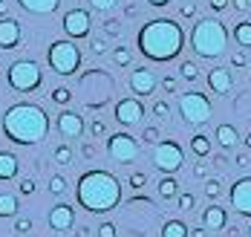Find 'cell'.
I'll list each match as a JSON object with an SVG mask.
<instances>
[{
	"label": "cell",
	"instance_id": "obj_39",
	"mask_svg": "<svg viewBox=\"0 0 251 237\" xmlns=\"http://www.w3.org/2000/svg\"><path fill=\"white\" fill-rule=\"evenodd\" d=\"M194 206H197L194 194H179V209H182V211H191Z\"/></svg>",
	"mask_w": 251,
	"mask_h": 237
},
{
	"label": "cell",
	"instance_id": "obj_30",
	"mask_svg": "<svg viewBox=\"0 0 251 237\" xmlns=\"http://www.w3.org/2000/svg\"><path fill=\"white\" fill-rule=\"evenodd\" d=\"M130 61H133V53L127 47H116L113 50V64L116 67H130Z\"/></svg>",
	"mask_w": 251,
	"mask_h": 237
},
{
	"label": "cell",
	"instance_id": "obj_4",
	"mask_svg": "<svg viewBox=\"0 0 251 237\" xmlns=\"http://www.w3.org/2000/svg\"><path fill=\"white\" fill-rule=\"evenodd\" d=\"M228 47V29L217 18H200L191 29V50L200 58H220Z\"/></svg>",
	"mask_w": 251,
	"mask_h": 237
},
{
	"label": "cell",
	"instance_id": "obj_29",
	"mask_svg": "<svg viewBox=\"0 0 251 237\" xmlns=\"http://www.w3.org/2000/svg\"><path fill=\"white\" fill-rule=\"evenodd\" d=\"M52 157H55L58 165H73V148L64 142V145H58V148H55V154H52Z\"/></svg>",
	"mask_w": 251,
	"mask_h": 237
},
{
	"label": "cell",
	"instance_id": "obj_37",
	"mask_svg": "<svg viewBox=\"0 0 251 237\" xmlns=\"http://www.w3.org/2000/svg\"><path fill=\"white\" fill-rule=\"evenodd\" d=\"M153 116H156V119H168V116H171V105H168V102H156V105H153Z\"/></svg>",
	"mask_w": 251,
	"mask_h": 237
},
{
	"label": "cell",
	"instance_id": "obj_40",
	"mask_svg": "<svg viewBox=\"0 0 251 237\" xmlns=\"http://www.w3.org/2000/svg\"><path fill=\"white\" fill-rule=\"evenodd\" d=\"M142 142H145V145H156V142H159V131H156V128H145Z\"/></svg>",
	"mask_w": 251,
	"mask_h": 237
},
{
	"label": "cell",
	"instance_id": "obj_58",
	"mask_svg": "<svg viewBox=\"0 0 251 237\" xmlns=\"http://www.w3.org/2000/svg\"><path fill=\"white\" fill-rule=\"evenodd\" d=\"M136 12H139V9H136V6H133V3H130V6H127V9H125V15H127V18H133V15H136Z\"/></svg>",
	"mask_w": 251,
	"mask_h": 237
},
{
	"label": "cell",
	"instance_id": "obj_14",
	"mask_svg": "<svg viewBox=\"0 0 251 237\" xmlns=\"http://www.w3.org/2000/svg\"><path fill=\"white\" fill-rule=\"evenodd\" d=\"M55 128L64 139H78L84 133V116L75 110H61L58 119H55Z\"/></svg>",
	"mask_w": 251,
	"mask_h": 237
},
{
	"label": "cell",
	"instance_id": "obj_13",
	"mask_svg": "<svg viewBox=\"0 0 251 237\" xmlns=\"http://www.w3.org/2000/svg\"><path fill=\"white\" fill-rule=\"evenodd\" d=\"M156 76H153L151 67H136L133 73H130V90L139 96V99H145V96H153L156 93Z\"/></svg>",
	"mask_w": 251,
	"mask_h": 237
},
{
	"label": "cell",
	"instance_id": "obj_17",
	"mask_svg": "<svg viewBox=\"0 0 251 237\" xmlns=\"http://www.w3.org/2000/svg\"><path fill=\"white\" fill-rule=\"evenodd\" d=\"M208 87H211V93H217V96H228V93L234 90V76H231V70H228V67H214V70L208 73Z\"/></svg>",
	"mask_w": 251,
	"mask_h": 237
},
{
	"label": "cell",
	"instance_id": "obj_26",
	"mask_svg": "<svg viewBox=\"0 0 251 237\" xmlns=\"http://www.w3.org/2000/svg\"><path fill=\"white\" fill-rule=\"evenodd\" d=\"M188 226L182 223V220H168L165 226H162V237H188Z\"/></svg>",
	"mask_w": 251,
	"mask_h": 237
},
{
	"label": "cell",
	"instance_id": "obj_23",
	"mask_svg": "<svg viewBox=\"0 0 251 237\" xmlns=\"http://www.w3.org/2000/svg\"><path fill=\"white\" fill-rule=\"evenodd\" d=\"M191 154L200 157V159L211 157V139H208L205 133H194V136H191Z\"/></svg>",
	"mask_w": 251,
	"mask_h": 237
},
{
	"label": "cell",
	"instance_id": "obj_1",
	"mask_svg": "<svg viewBox=\"0 0 251 237\" xmlns=\"http://www.w3.org/2000/svg\"><path fill=\"white\" fill-rule=\"evenodd\" d=\"M136 47L148 61L168 64L182 55L185 50V32L174 18H153L136 35Z\"/></svg>",
	"mask_w": 251,
	"mask_h": 237
},
{
	"label": "cell",
	"instance_id": "obj_48",
	"mask_svg": "<svg viewBox=\"0 0 251 237\" xmlns=\"http://www.w3.org/2000/svg\"><path fill=\"white\" fill-rule=\"evenodd\" d=\"M208 6H211L214 12H226L231 3H228V0H208Z\"/></svg>",
	"mask_w": 251,
	"mask_h": 237
},
{
	"label": "cell",
	"instance_id": "obj_51",
	"mask_svg": "<svg viewBox=\"0 0 251 237\" xmlns=\"http://www.w3.org/2000/svg\"><path fill=\"white\" fill-rule=\"evenodd\" d=\"M226 235L228 237H240V226H234V223H231V226H226Z\"/></svg>",
	"mask_w": 251,
	"mask_h": 237
},
{
	"label": "cell",
	"instance_id": "obj_38",
	"mask_svg": "<svg viewBox=\"0 0 251 237\" xmlns=\"http://www.w3.org/2000/svg\"><path fill=\"white\" fill-rule=\"evenodd\" d=\"M116 3H119V0H90V6H93L96 12H110Z\"/></svg>",
	"mask_w": 251,
	"mask_h": 237
},
{
	"label": "cell",
	"instance_id": "obj_18",
	"mask_svg": "<svg viewBox=\"0 0 251 237\" xmlns=\"http://www.w3.org/2000/svg\"><path fill=\"white\" fill-rule=\"evenodd\" d=\"M228 226V211L223 206H208V209H202V229L205 232H223Z\"/></svg>",
	"mask_w": 251,
	"mask_h": 237
},
{
	"label": "cell",
	"instance_id": "obj_36",
	"mask_svg": "<svg viewBox=\"0 0 251 237\" xmlns=\"http://www.w3.org/2000/svg\"><path fill=\"white\" fill-rule=\"evenodd\" d=\"M32 232V220L29 217H18L15 220V235H29Z\"/></svg>",
	"mask_w": 251,
	"mask_h": 237
},
{
	"label": "cell",
	"instance_id": "obj_43",
	"mask_svg": "<svg viewBox=\"0 0 251 237\" xmlns=\"http://www.w3.org/2000/svg\"><path fill=\"white\" fill-rule=\"evenodd\" d=\"M249 64V58H246V50H240V53L231 55V67H246Z\"/></svg>",
	"mask_w": 251,
	"mask_h": 237
},
{
	"label": "cell",
	"instance_id": "obj_25",
	"mask_svg": "<svg viewBox=\"0 0 251 237\" xmlns=\"http://www.w3.org/2000/svg\"><path fill=\"white\" fill-rule=\"evenodd\" d=\"M21 203L15 194H0V217H18Z\"/></svg>",
	"mask_w": 251,
	"mask_h": 237
},
{
	"label": "cell",
	"instance_id": "obj_9",
	"mask_svg": "<svg viewBox=\"0 0 251 237\" xmlns=\"http://www.w3.org/2000/svg\"><path fill=\"white\" fill-rule=\"evenodd\" d=\"M107 154L119 165H133L139 159V139L130 133H113L107 139Z\"/></svg>",
	"mask_w": 251,
	"mask_h": 237
},
{
	"label": "cell",
	"instance_id": "obj_59",
	"mask_svg": "<svg viewBox=\"0 0 251 237\" xmlns=\"http://www.w3.org/2000/svg\"><path fill=\"white\" fill-rule=\"evenodd\" d=\"M246 148H251V133H246Z\"/></svg>",
	"mask_w": 251,
	"mask_h": 237
},
{
	"label": "cell",
	"instance_id": "obj_44",
	"mask_svg": "<svg viewBox=\"0 0 251 237\" xmlns=\"http://www.w3.org/2000/svg\"><path fill=\"white\" fill-rule=\"evenodd\" d=\"M179 15H182V18H188V21H191V18H194V15H197V6H194V3H182V6H179Z\"/></svg>",
	"mask_w": 251,
	"mask_h": 237
},
{
	"label": "cell",
	"instance_id": "obj_35",
	"mask_svg": "<svg viewBox=\"0 0 251 237\" xmlns=\"http://www.w3.org/2000/svg\"><path fill=\"white\" fill-rule=\"evenodd\" d=\"M148 185V174H142V171H136V174H130V188H136V191H142Z\"/></svg>",
	"mask_w": 251,
	"mask_h": 237
},
{
	"label": "cell",
	"instance_id": "obj_2",
	"mask_svg": "<svg viewBox=\"0 0 251 237\" xmlns=\"http://www.w3.org/2000/svg\"><path fill=\"white\" fill-rule=\"evenodd\" d=\"M75 200L90 214H107L122 203V183L116 174H110L104 168L84 171L75 185Z\"/></svg>",
	"mask_w": 251,
	"mask_h": 237
},
{
	"label": "cell",
	"instance_id": "obj_16",
	"mask_svg": "<svg viewBox=\"0 0 251 237\" xmlns=\"http://www.w3.org/2000/svg\"><path fill=\"white\" fill-rule=\"evenodd\" d=\"M21 47V21L18 18H0V50H18Z\"/></svg>",
	"mask_w": 251,
	"mask_h": 237
},
{
	"label": "cell",
	"instance_id": "obj_5",
	"mask_svg": "<svg viewBox=\"0 0 251 237\" xmlns=\"http://www.w3.org/2000/svg\"><path fill=\"white\" fill-rule=\"evenodd\" d=\"M6 81H9V87H12L15 93H32V90H38V87L44 84V70H41L38 61L21 58V61L9 64Z\"/></svg>",
	"mask_w": 251,
	"mask_h": 237
},
{
	"label": "cell",
	"instance_id": "obj_7",
	"mask_svg": "<svg viewBox=\"0 0 251 237\" xmlns=\"http://www.w3.org/2000/svg\"><path fill=\"white\" fill-rule=\"evenodd\" d=\"M211 113H214V107H211L205 93L191 90V93L179 96V116H182V122H188V125H208Z\"/></svg>",
	"mask_w": 251,
	"mask_h": 237
},
{
	"label": "cell",
	"instance_id": "obj_10",
	"mask_svg": "<svg viewBox=\"0 0 251 237\" xmlns=\"http://www.w3.org/2000/svg\"><path fill=\"white\" fill-rule=\"evenodd\" d=\"M61 26H64V32H67L73 41H78V38H90L93 18H90V12H87V9H70V12L64 15Z\"/></svg>",
	"mask_w": 251,
	"mask_h": 237
},
{
	"label": "cell",
	"instance_id": "obj_34",
	"mask_svg": "<svg viewBox=\"0 0 251 237\" xmlns=\"http://www.w3.org/2000/svg\"><path fill=\"white\" fill-rule=\"evenodd\" d=\"M104 32H107L110 38H119V35H122V24H119L116 18H110V21H104Z\"/></svg>",
	"mask_w": 251,
	"mask_h": 237
},
{
	"label": "cell",
	"instance_id": "obj_31",
	"mask_svg": "<svg viewBox=\"0 0 251 237\" xmlns=\"http://www.w3.org/2000/svg\"><path fill=\"white\" fill-rule=\"evenodd\" d=\"M220 194H223V183H220V180H208V183H205V197H208V200H217Z\"/></svg>",
	"mask_w": 251,
	"mask_h": 237
},
{
	"label": "cell",
	"instance_id": "obj_45",
	"mask_svg": "<svg viewBox=\"0 0 251 237\" xmlns=\"http://www.w3.org/2000/svg\"><path fill=\"white\" fill-rule=\"evenodd\" d=\"M162 90H165V93H176V79L174 76H165V79H162Z\"/></svg>",
	"mask_w": 251,
	"mask_h": 237
},
{
	"label": "cell",
	"instance_id": "obj_60",
	"mask_svg": "<svg viewBox=\"0 0 251 237\" xmlns=\"http://www.w3.org/2000/svg\"><path fill=\"white\" fill-rule=\"evenodd\" d=\"M246 237H251V226H249V229H246Z\"/></svg>",
	"mask_w": 251,
	"mask_h": 237
},
{
	"label": "cell",
	"instance_id": "obj_11",
	"mask_svg": "<svg viewBox=\"0 0 251 237\" xmlns=\"http://www.w3.org/2000/svg\"><path fill=\"white\" fill-rule=\"evenodd\" d=\"M231 209L237 211L240 217L251 220V177H240L237 183L231 185Z\"/></svg>",
	"mask_w": 251,
	"mask_h": 237
},
{
	"label": "cell",
	"instance_id": "obj_20",
	"mask_svg": "<svg viewBox=\"0 0 251 237\" xmlns=\"http://www.w3.org/2000/svg\"><path fill=\"white\" fill-rule=\"evenodd\" d=\"M18 6L29 15H52V12H58L61 0H18Z\"/></svg>",
	"mask_w": 251,
	"mask_h": 237
},
{
	"label": "cell",
	"instance_id": "obj_12",
	"mask_svg": "<svg viewBox=\"0 0 251 237\" xmlns=\"http://www.w3.org/2000/svg\"><path fill=\"white\" fill-rule=\"evenodd\" d=\"M145 119V107L139 99H122V102H116V122L119 125H125V128H133V125H139Z\"/></svg>",
	"mask_w": 251,
	"mask_h": 237
},
{
	"label": "cell",
	"instance_id": "obj_52",
	"mask_svg": "<svg viewBox=\"0 0 251 237\" xmlns=\"http://www.w3.org/2000/svg\"><path fill=\"white\" fill-rule=\"evenodd\" d=\"M81 151H84V157H87V159H93V157H96V148H93V145H84Z\"/></svg>",
	"mask_w": 251,
	"mask_h": 237
},
{
	"label": "cell",
	"instance_id": "obj_41",
	"mask_svg": "<svg viewBox=\"0 0 251 237\" xmlns=\"http://www.w3.org/2000/svg\"><path fill=\"white\" fill-rule=\"evenodd\" d=\"M90 47H93V53H96V55L107 53V41H104V38H93V41H90Z\"/></svg>",
	"mask_w": 251,
	"mask_h": 237
},
{
	"label": "cell",
	"instance_id": "obj_33",
	"mask_svg": "<svg viewBox=\"0 0 251 237\" xmlns=\"http://www.w3.org/2000/svg\"><path fill=\"white\" fill-rule=\"evenodd\" d=\"M18 191H21L24 197H32V194L38 191V183H35L32 177H26V180H21V185H18Z\"/></svg>",
	"mask_w": 251,
	"mask_h": 237
},
{
	"label": "cell",
	"instance_id": "obj_54",
	"mask_svg": "<svg viewBox=\"0 0 251 237\" xmlns=\"http://www.w3.org/2000/svg\"><path fill=\"white\" fill-rule=\"evenodd\" d=\"M228 159L223 157V154H217V157H214V165H217V168H223V165H226Z\"/></svg>",
	"mask_w": 251,
	"mask_h": 237
},
{
	"label": "cell",
	"instance_id": "obj_3",
	"mask_svg": "<svg viewBox=\"0 0 251 237\" xmlns=\"http://www.w3.org/2000/svg\"><path fill=\"white\" fill-rule=\"evenodd\" d=\"M3 136L15 145H41L50 136V116L41 105L18 102L3 113Z\"/></svg>",
	"mask_w": 251,
	"mask_h": 237
},
{
	"label": "cell",
	"instance_id": "obj_21",
	"mask_svg": "<svg viewBox=\"0 0 251 237\" xmlns=\"http://www.w3.org/2000/svg\"><path fill=\"white\" fill-rule=\"evenodd\" d=\"M214 139L220 142V148H223V151H231V148L240 142V133H237V128H234V125H220V128H217V133H214Z\"/></svg>",
	"mask_w": 251,
	"mask_h": 237
},
{
	"label": "cell",
	"instance_id": "obj_15",
	"mask_svg": "<svg viewBox=\"0 0 251 237\" xmlns=\"http://www.w3.org/2000/svg\"><path fill=\"white\" fill-rule=\"evenodd\" d=\"M47 223H50L52 232H70V229L75 226V209L67 206V203H58V206H52L50 209Z\"/></svg>",
	"mask_w": 251,
	"mask_h": 237
},
{
	"label": "cell",
	"instance_id": "obj_27",
	"mask_svg": "<svg viewBox=\"0 0 251 237\" xmlns=\"http://www.w3.org/2000/svg\"><path fill=\"white\" fill-rule=\"evenodd\" d=\"M50 99H52V105H58V107H67L70 102H73V93L67 90V87H55L50 93Z\"/></svg>",
	"mask_w": 251,
	"mask_h": 237
},
{
	"label": "cell",
	"instance_id": "obj_47",
	"mask_svg": "<svg viewBox=\"0 0 251 237\" xmlns=\"http://www.w3.org/2000/svg\"><path fill=\"white\" fill-rule=\"evenodd\" d=\"M194 177H200V180L208 177V162H197V165H194Z\"/></svg>",
	"mask_w": 251,
	"mask_h": 237
},
{
	"label": "cell",
	"instance_id": "obj_50",
	"mask_svg": "<svg viewBox=\"0 0 251 237\" xmlns=\"http://www.w3.org/2000/svg\"><path fill=\"white\" fill-rule=\"evenodd\" d=\"M231 6H234L237 12H249V9H251V0H231Z\"/></svg>",
	"mask_w": 251,
	"mask_h": 237
},
{
	"label": "cell",
	"instance_id": "obj_28",
	"mask_svg": "<svg viewBox=\"0 0 251 237\" xmlns=\"http://www.w3.org/2000/svg\"><path fill=\"white\" fill-rule=\"evenodd\" d=\"M179 76L185 81H197L200 79V67H197L194 61H182V64H179Z\"/></svg>",
	"mask_w": 251,
	"mask_h": 237
},
{
	"label": "cell",
	"instance_id": "obj_19",
	"mask_svg": "<svg viewBox=\"0 0 251 237\" xmlns=\"http://www.w3.org/2000/svg\"><path fill=\"white\" fill-rule=\"evenodd\" d=\"M21 174V159L9 151H0V183H9Z\"/></svg>",
	"mask_w": 251,
	"mask_h": 237
},
{
	"label": "cell",
	"instance_id": "obj_22",
	"mask_svg": "<svg viewBox=\"0 0 251 237\" xmlns=\"http://www.w3.org/2000/svg\"><path fill=\"white\" fill-rule=\"evenodd\" d=\"M231 35H234V41H237L240 50H251V21H240Z\"/></svg>",
	"mask_w": 251,
	"mask_h": 237
},
{
	"label": "cell",
	"instance_id": "obj_8",
	"mask_svg": "<svg viewBox=\"0 0 251 237\" xmlns=\"http://www.w3.org/2000/svg\"><path fill=\"white\" fill-rule=\"evenodd\" d=\"M153 165L162 171V174H176L182 165H185V151L182 145L174 139H159L153 145Z\"/></svg>",
	"mask_w": 251,
	"mask_h": 237
},
{
	"label": "cell",
	"instance_id": "obj_53",
	"mask_svg": "<svg viewBox=\"0 0 251 237\" xmlns=\"http://www.w3.org/2000/svg\"><path fill=\"white\" fill-rule=\"evenodd\" d=\"M188 237H208V235H205V229L200 226V229H194V232H188Z\"/></svg>",
	"mask_w": 251,
	"mask_h": 237
},
{
	"label": "cell",
	"instance_id": "obj_32",
	"mask_svg": "<svg viewBox=\"0 0 251 237\" xmlns=\"http://www.w3.org/2000/svg\"><path fill=\"white\" fill-rule=\"evenodd\" d=\"M64 191H67V180H64V177H52V180H50V194L61 197Z\"/></svg>",
	"mask_w": 251,
	"mask_h": 237
},
{
	"label": "cell",
	"instance_id": "obj_24",
	"mask_svg": "<svg viewBox=\"0 0 251 237\" xmlns=\"http://www.w3.org/2000/svg\"><path fill=\"white\" fill-rule=\"evenodd\" d=\"M176 194H179V183L174 180V174H165V177L159 180V197H162V200H174Z\"/></svg>",
	"mask_w": 251,
	"mask_h": 237
},
{
	"label": "cell",
	"instance_id": "obj_42",
	"mask_svg": "<svg viewBox=\"0 0 251 237\" xmlns=\"http://www.w3.org/2000/svg\"><path fill=\"white\" fill-rule=\"evenodd\" d=\"M119 232H116V226L113 223H101L99 226V237H116Z\"/></svg>",
	"mask_w": 251,
	"mask_h": 237
},
{
	"label": "cell",
	"instance_id": "obj_49",
	"mask_svg": "<svg viewBox=\"0 0 251 237\" xmlns=\"http://www.w3.org/2000/svg\"><path fill=\"white\" fill-rule=\"evenodd\" d=\"M234 165H237V168H249L251 165L249 154H237V157H234Z\"/></svg>",
	"mask_w": 251,
	"mask_h": 237
},
{
	"label": "cell",
	"instance_id": "obj_57",
	"mask_svg": "<svg viewBox=\"0 0 251 237\" xmlns=\"http://www.w3.org/2000/svg\"><path fill=\"white\" fill-rule=\"evenodd\" d=\"M75 237H90V229H87V226H81V229L75 232Z\"/></svg>",
	"mask_w": 251,
	"mask_h": 237
},
{
	"label": "cell",
	"instance_id": "obj_46",
	"mask_svg": "<svg viewBox=\"0 0 251 237\" xmlns=\"http://www.w3.org/2000/svg\"><path fill=\"white\" fill-rule=\"evenodd\" d=\"M90 133H93V136H104V133H107V128H104V122H101V119H96V122L90 125Z\"/></svg>",
	"mask_w": 251,
	"mask_h": 237
},
{
	"label": "cell",
	"instance_id": "obj_55",
	"mask_svg": "<svg viewBox=\"0 0 251 237\" xmlns=\"http://www.w3.org/2000/svg\"><path fill=\"white\" fill-rule=\"evenodd\" d=\"M9 15V3L6 0H0V18H6Z\"/></svg>",
	"mask_w": 251,
	"mask_h": 237
},
{
	"label": "cell",
	"instance_id": "obj_6",
	"mask_svg": "<svg viewBox=\"0 0 251 237\" xmlns=\"http://www.w3.org/2000/svg\"><path fill=\"white\" fill-rule=\"evenodd\" d=\"M47 64H50L52 73L58 76H75L78 67H81V50H78L73 41H52L50 50H47Z\"/></svg>",
	"mask_w": 251,
	"mask_h": 237
},
{
	"label": "cell",
	"instance_id": "obj_56",
	"mask_svg": "<svg viewBox=\"0 0 251 237\" xmlns=\"http://www.w3.org/2000/svg\"><path fill=\"white\" fill-rule=\"evenodd\" d=\"M148 3H151V6H156V9H162V6H168L171 0H148Z\"/></svg>",
	"mask_w": 251,
	"mask_h": 237
}]
</instances>
